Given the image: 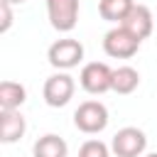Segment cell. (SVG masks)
Instances as JSON below:
<instances>
[{
    "label": "cell",
    "instance_id": "cell-16",
    "mask_svg": "<svg viewBox=\"0 0 157 157\" xmlns=\"http://www.w3.org/2000/svg\"><path fill=\"white\" fill-rule=\"evenodd\" d=\"M2 2H7V5H22L25 0H2Z\"/></svg>",
    "mask_w": 157,
    "mask_h": 157
},
{
    "label": "cell",
    "instance_id": "cell-10",
    "mask_svg": "<svg viewBox=\"0 0 157 157\" xmlns=\"http://www.w3.org/2000/svg\"><path fill=\"white\" fill-rule=\"evenodd\" d=\"M32 155L34 157H66L69 155V145H66L64 137H59L54 132H47L34 142Z\"/></svg>",
    "mask_w": 157,
    "mask_h": 157
},
{
    "label": "cell",
    "instance_id": "cell-2",
    "mask_svg": "<svg viewBox=\"0 0 157 157\" xmlns=\"http://www.w3.org/2000/svg\"><path fill=\"white\" fill-rule=\"evenodd\" d=\"M140 44H142V42H140L135 34H130L123 25H115V27L108 29L105 37H103V52H105L110 59H130V56L137 54Z\"/></svg>",
    "mask_w": 157,
    "mask_h": 157
},
{
    "label": "cell",
    "instance_id": "cell-15",
    "mask_svg": "<svg viewBox=\"0 0 157 157\" xmlns=\"http://www.w3.org/2000/svg\"><path fill=\"white\" fill-rule=\"evenodd\" d=\"M10 27H12V5L0 2V32L5 34Z\"/></svg>",
    "mask_w": 157,
    "mask_h": 157
},
{
    "label": "cell",
    "instance_id": "cell-4",
    "mask_svg": "<svg viewBox=\"0 0 157 157\" xmlns=\"http://www.w3.org/2000/svg\"><path fill=\"white\" fill-rule=\"evenodd\" d=\"M74 125L86 135H96L108 125V108L101 101H83L74 110Z\"/></svg>",
    "mask_w": 157,
    "mask_h": 157
},
{
    "label": "cell",
    "instance_id": "cell-6",
    "mask_svg": "<svg viewBox=\"0 0 157 157\" xmlns=\"http://www.w3.org/2000/svg\"><path fill=\"white\" fill-rule=\"evenodd\" d=\"M74 91H76L74 78H71L66 71H59V74H52V76L44 81L42 96H44V103H47V105L61 108V105H66V103L74 98Z\"/></svg>",
    "mask_w": 157,
    "mask_h": 157
},
{
    "label": "cell",
    "instance_id": "cell-5",
    "mask_svg": "<svg viewBox=\"0 0 157 157\" xmlns=\"http://www.w3.org/2000/svg\"><path fill=\"white\" fill-rule=\"evenodd\" d=\"M145 147H147V135L132 125L120 128L110 140V152L115 157H142Z\"/></svg>",
    "mask_w": 157,
    "mask_h": 157
},
{
    "label": "cell",
    "instance_id": "cell-17",
    "mask_svg": "<svg viewBox=\"0 0 157 157\" xmlns=\"http://www.w3.org/2000/svg\"><path fill=\"white\" fill-rule=\"evenodd\" d=\"M145 157H157V152H152V155H145Z\"/></svg>",
    "mask_w": 157,
    "mask_h": 157
},
{
    "label": "cell",
    "instance_id": "cell-14",
    "mask_svg": "<svg viewBox=\"0 0 157 157\" xmlns=\"http://www.w3.org/2000/svg\"><path fill=\"white\" fill-rule=\"evenodd\" d=\"M78 157H110V147L101 140H86L78 147Z\"/></svg>",
    "mask_w": 157,
    "mask_h": 157
},
{
    "label": "cell",
    "instance_id": "cell-13",
    "mask_svg": "<svg viewBox=\"0 0 157 157\" xmlns=\"http://www.w3.org/2000/svg\"><path fill=\"white\" fill-rule=\"evenodd\" d=\"M137 86H140V74H137V69H132V66H118V69H113V91H115V93L128 96V93H132Z\"/></svg>",
    "mask_w": 157,
    "mask_h": 157
},
{
    "label": "cell",
    "instance_id": "cell-8",
    "mask_svg": "<svg viewBox=\"0 0 157 157\" xmlns=\"http://www.w3.org/2000/svg\"><path fill=\"white\" fill-rule=\"evenodd\" d=\"M130 34H135L140 42L142 39H147L150 34H152V27H155V17H152V10L147 7V5H140V2H135V7L128 12V17L120 22Z\"/></svg>",
    "mask_w": 157,
    "mask_h": 157
},
{
    "label": "cell",
    "instance_id": "cell-12",
    "mask_svg": "<svg viewBox=\"0 0 157 157\" xmlns=\"http://www.w3.org/2000/svg\"><path fill=\"white\" fill-rule=\"evenodd\" d=\"M132 7H135V0H98V15L113 25H120Z\"/></svg>",
    "mask_w": 157,
    "mask_h": 157
},
{
    "label": "cell",
    "instance_id": "cell-9",
    "mask_svg": "<svg viewBox=\"0 0 157 157\" xmlns=\"http://www.w3.org/2000/svg\"><path fill=\"white\" fill-rule=\"evenodd\" d=\"M27 130V123L20 110H0V142L12 145Z\"/></svg>",
    "mask_w": 157,
    "mask_h": 157
},
{
    "label": "cell",
    "instance_id": "cell-7",
    "mask_svg": "<svg viewBox=\"0 0 157 157\" xmlns=\"http://www.w3.org/2000/svg\"><path fill=\"white\" fill-rule=\"evenodd\" d=\"M47 15L56 32H71L78 22V0H47Z\"/></svg>",
    "mask_w": 157,
    "mask_h": 157
},
{
    "label": "cell",
    "instance_id": "cell-3",
    "mask_svg": "<svg viewBox=\"0 0 157 157\" xmlns=\"http://www.w3.org/2000/svg\"><path fill=\"white\" fill-rule=\"evenodd\" d=\"M78 83L91 96H101L105 91H113V69L105 61H88L78 74Z\"/></svg>",
    "mask_w": 157,
    "mask_h": 157
},
{
    "label": "cell",
    "instance_id": "cell-1",
    "mask_svg": "<svg viewBox=\"0 0 157 157\" xmlns=\"http://www.w3.org/2000/svg\"><path fill=\"white\" fill-rule=\"evenodd\" d=\"M47 59L54 69L59 71H69L74 66H78L83 61V44L74 37H64V39H56L49 49H47Z\"/></svg>",
    "mask_w": 157,
    "mask_h": 157
},
{
    "label": "cell",
    "instance_id": "cell-11",
    "mask_svg": "<svg viewBox=\"0 0 157 157\" xmlns=\"http://www.w3.org/2000/svg\"><path fill=\"white\" fill-rule=\"evenodd\" d=\"M27 101V88L17 81H2L0 83V110H20V105Z\"/></svg>",
    "mask_w": 157,
    "mask_h": 157
}]
</instances>
